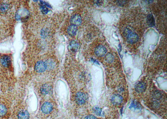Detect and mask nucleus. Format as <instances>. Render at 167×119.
<instances>
[{"label":"nucleus","instance_id":"1","mask_svg":"<svg viewBox=\"0 0 167 119\" xmlns=\"http://www.w3.org/2000/svg\"><path fill=\"white\" fill-rule=\"evenodd\" d=\"M123 34L127 41L130 44H134L138 41V35L136 32H134L129 28H125L123 32Z\"/></svg>","mask_w":167,"mask_h":119},{"label":"nucleus","instance_id":"2","mask_svg":"<svg viewBox=\"0 0 167 119\" xmlns=\"http://www.w3.org/2000/svg\"><path fill=\"white\" fill-rule=\"evenodd\" d=\"M110 102L114 106L119 107L124 102V99L120 94H115L111 97Z\"/></svg>","mask_w":167,"mask_h":119},{"label":"nucleus","instance_id":"3","mask_svg":"<svg viewBox=\"0 0 167 119\" xmlns=\"http://www.w3.org/2000/svg\"><path fill=\"white\" fill-rule=\"evenodd\" d=\"M87 94L82 92H80L76 95V102L78 105H80L85 104L87 102Z\"/></svg>","mask_w":167,"mask_h":119},{"label":"nucleus","instance_id":"4","mask_svg":"<svg viewBox=\"0 0 167 119\" xmlns=\"http://www.w3.org/2000/svg\"><path fill=\"white\" fill-rule=\"evenodd\" d=\"M146 89V84L144 81H140L137 82L134 87L135 91L138 93H142L144 92Z\"/></svg>","mask_w":167,"mask_h":119},{"label":"nucleus","instance_id":"5","mask_svg":"<svg viewBox=\"0 0 167 119\" xmlns=\"http://www.w3.org/2000/svg\"><path fill=\"white\" fill-rule=\"evenodd\" d=\"M107 49L103 45L97 46L95 49V52L96 55L99 57H103L107 53Z\"/></svg>","mask_w":167,"mask_h":119},{"label":"nucleus","instance_id":"6","mask_svg":"<svg viewBox=\"0 0 167 119\" xmlns=\"http://www.w3.org/2000/svg\"><path fill=\"white\" fill-rule=\"evenodd\" d=\"M35 70L38 73L44 72L47 68V65L43 61H39L36 63L35 65Z\"/></svg>","mask_w":167,"mask_h":119},{"label":"nucleus","instance_id":"7","mask_svg":"<svg viewBox=\"0 0 167 119\" xmlns=\"http://www.w3.org/2000/svg\"><path fill=\"white\" fill-rule=\"evenodd\" d=\"M70 22L72 25L76 26H80L82 24L81 17L78 14L73 15L71 19Z\"/></svg>","mask_w":167,"mask_h":119},{"label":"nucleus","instance_id":"8","mask_svg":"<svg viewBox=\"0 0 167 119\" xmlns=\"http://www.w3.org/2000/svg\"><path fill=\"white\" fill-rule=\"evenodd\" d=\"M52 105L50 102H45L41 107V110L45 114L49 113L52 110Z\"/></svg>","mask_w":167,"mask_h":119},{"label":"nucleus","instance_id":"9","mask_svg":"<svg viewBox=\"0 0 167 119\" xmlns=\"http://www.w3.org/2000/svg\"><path fill=\"white\" fill-rule=\"evenodd\" d=\"M29 15V12L25 9L19 10V12H17L16 15V18L17 20L22 19L24 17H26V16Z\"/></svg>","mask_w":167,"mask_h":119},{"label":"nucleus","instance_id":"10","mask_svg":"<svg viewBox=\"0 0 167 119\" xmlns=\"http://www.w3.org/2000/svg\"><path fill=\"white\" fill-rule=\"evenodd\" d=\"M1 62L3 66L5 67H9L12 63V60L10 56H4L1 59Z\"/></svg>","mask_w":167,"mask_h":119},{"label":"nucleus","instance_id":"11","mask_svg":"<svg viewBox=\"0 0 167 119\" xmlns=\"http://www.w3.org/2000/svg\"><path fill=\"white\" fill-rule=\"evenodd\" d=\"M80 45L78 42L75 40L71 41L69 45V49L73 52H76L79 49Z\"/></svg>","mask_w":167,"mask_h":119},{"label":"nucleus","instance_id":"12","mask_svg":"<svg viewBox=\"0 0 167 119\" xmlns=\"http://www.w3.org/2000/svg\"><path fill=\"white\" fill-rule=\"evenodd\" d=\"M51 87L48 84H44L41 88V93L43 94H47L51 92Z\"/></svg>","mask_w":167,"mask_h":119},{"label":"nucleus","instance_id":"13","mask_svg":"<svg viewBox=\"0 0 167 119\" xmlns=\"http://www.w3.org/2000/svg\"><path fill=\"white\" fill-rule=\"evenodd\" d=\"M77 28V26L74 25H71L69 26L67 29V32L70 36H74L76 34Z\"/></svg>","mask_w":167,"mask_h":119},{"label":"nucleus","instance_id":"14","mask_svg":"<svg viewBox=\"0 0 167 119\" xmlns=\"http://www.w3.org/2000/svg\"><path fill=\"white\" fill-rule=\"evenodd\" d=\"M19 119H29V113L26 110H22L19 112L18 115Z\"/></svg>","mask_w":167,"mask_h":119},{"label":"nucleus","instance_id":"15","mask_svg":"<svg viewBox=\"0 0 167 119\" xmlns=\"http://www.w3.org/2000/svg\"><path fill=\"white\" fill-rule=\"evenodd\" d=\"M147 23L150 26H154L155 25V20L152 15H148L147 18Z\"/></svg>","mask_w":167,"mask_h":119},{"label":"nucleus","instance_id":"16","mask_svg":"<svg viewBox=\"0 0 167 119\" xmlns=\"http://www.w3.org/2000/svg\"><path fill=\"white\" fill-rule=\"evenodd\" d=\"M7 113V109L4 105H0V117L4 116Z\"/></svg>","mask_w":167,"mask_h":119},{"label":"nucleus","instance_id":"17","mask_svg":"<svg viewBox=\"0 0 167 119\" xmlns=\"http://www.w3.org/2000/svg\"><path fill=\"white\" fill-rule=\"evenodd\" d=\"M9 6L7 4H3L0 6V9L2 12H6L8 9Z\"/></svg>","mask_w":167,"mask_h":119},{"label":"nucleus","instance_id":"18","mask_svg":"<svg viewBox=\"0 0 167 119\" xmlns=\"http://www.w3.org/2000/svg\"><path fill=\"white\" fill-rule=\"evenodd\" d=\"M106 59L108 62H112L114 60V57L111 53H108L106 56Z\"/></svg>","mask_w":167,"mask_h":119},{"label":"nucleus","instance_id":"19","mask_svg":"<svg viewBox=\"0 0 167 119\" xmlns=\"http://www.w3.org/2000/svg\"><path fill=\"white\" fill-rule=\"evenodd\" d=\"M94 112L96 115L100 116L101 114V112H102V110L99 107H96L94 108Z\"/></svg>","mask_w":167,"mask_h":119},{"label":"nucleus","instance_id":"20","mask_svg":"<svg viewBox=\"0 0 167 119\" xmlns=\"http://www.w3.org/2000/svg\"><path fill=\"white\" fill-rule=\"evenodd\" d=\"M41 12L44 14H46L48 12V9L45 6L43 5H41Z\"/></svg>","mask_w":167,"mask_h":119},{"label":"nucleus","instance_id":"21","mask_svg":"<svg viewBox=\"0 0 167 119\" xmlns=\"http://www.w3.org/2000/svg\"><path fill=\"white\" fill-rule=\"evenodd\" d=\"M84 119H98L97 117L94 115H90L85 117Z\"/></svg>","mask_w":167,"mask_h":119},{"label":"nucleus","instance_id":"22","mask_svg":"<svg viewBox=\"0 0 167 119\" xmlns=\"http://www.w3.org/2000/svg\"><path fill=\"white\" fill-rule=\"evenodd\" d=\"M40 2H41V3L42 4V5H43V6H47V7H48L51 8L50 5L48 4V3L45 2H43V1H40Z\"/></svg>","mask_w":167,"mask_h":119}]
</instances>
